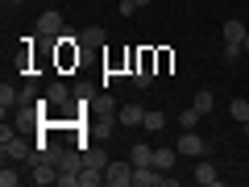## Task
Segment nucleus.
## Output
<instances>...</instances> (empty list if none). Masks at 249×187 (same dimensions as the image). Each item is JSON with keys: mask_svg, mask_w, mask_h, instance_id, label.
<instances>
[{"mask_svg": "<svg viewBox=\"0 0 249 187\" xmlns=\"http://www.w3.org/2000/svg\"><path fill=\"white\" fill-rule=\"evenodd\" d=\"M0 154H4V162H9V158H34L29 142H25V137H17V133L9 129V125L0 129Z\"/></svg>", "mask_w": 249, "mask_h": 187, "instance_id": "1", "label": "nucleus"}, {"mask_svg": "<svg viewBox=\"0 0 249 187\" xmlns=\"http://www.w3.org/2000/svg\"><path fill=\"white\" fill-rule=\"evenodd\" d=\"M178 154H187V158H204V154H212V142L199 137L196 129H183V133H178Z\"/></svg>", "mask_w": 249, "mask_h": 187, "instance_id": "2", "label": "nucleus"}, {"mask_svg": "<svg viewBox=\"0 0 249 187\" xmlns=\"http://www.w3.org/2000/svg\"><path fill=\"white\" fill-rule=\"evenodd\" d=\"M104 183L108 187H133V162H108L104 167Z\"/></svg>", "mask_w": 249, "mask_h": 187, "instance_id": "3", "label": "nucleus"}, {"mask_svg": "<svg viewBox=\"0 0 249 187\" xmlns=\"http://www.w3.org/2000/svg\"><path fill=\"white\" fill-rule=\"evenodd\" d=\"M34 179L37 187H46V183H58V162L50 158V154H42V158H34Z\"/></svg>", "mask_w": 249, "mask_h": 187, "instance_id": "4", "label": "nucleus"}, {"mask_svg": "<svg viewBox=\"0 0 249 187\" xmlns=\"http://www.w3.org/2000/svg\"><path fill=\"white\" fill-rule=\"evenodd\" d=\"M162 183H170L166 170H158V167H133V187H162Z\"/></svg>", "mask_w": 249, "mask_h": 187, "instance_id": "5", "label": "nucleus"}, {"mask_svg": "<svg viewBox=\"0 0 249 187\" xmlns=\"http://www.w3.org/2000/svg\"><path fill=\"white\" fill-rule=\"evenodd\" d=\"M37 34H42V37H62V13L46 9L42 17H37Z\"/></svg>", "mask_w": 249, "mask_h": 187, "instance_id": "6", "label": "nucleus"}, {"mask_svg": "<svg viewBox=\"0 0 249 187\" xmlns=\"http://www.w3.org/2000/svg\"><path fill=\"white\" fill-rule=\"evenodd\" d=\"M116 121H121L124 129H137V125L145 121V108H142V104H121V112H116Z\"/></svg>", "mask_w": 249, "mask_h": 187, "instance_id": "7", "label": "nucleus"}, {"mask_svg": "<svg viewBox=\"0 0 249 187\" xmlns=\"http://www.w3.org/2000/svg\"><path fill=\"white\" fill-rule=\"evenodd\" d=\"M196 183H199V187H216V183H220L212 158H199V162H196Z\"/></svg>", "mask_w": 249, "mask_h": 187, "instance_id": "8", "label": "nucleus"}, {"mask_svg": "<svg viewBox=\"0 0 249 187\" xmlns=\"http://www.w3.org/2000/svg\"><path fill=\"white\" fill-rule=\"evenodd\" d=\"M220 34H224V42H241V46H245V34H249V29L241 25L237 17H229V21H224V29H220Z\"/></svg>", "mask_w": 249, "mask_h": 187, "instance_id": "9", "label": "nucleus"}, {"mask_svg": "<svg viewBox=\"0 0 249 187\" xmlns=\"http://www.w3.org/2000/svg\"><path fill=\"white\" fill-rule=\"evenodd\" d=\"M129 162H133V167H154V146L137 142V146H133V154H129Z\"/></svg>", "mask_w": 249, "mask_h": 187, "instance_id": "10", "label": "nucleus"}, {"mask_svg": "<svg viewBox=\"0 0 249 187\" xmlns=\"http://www.w3.org/2000/svg\"><path fill=\"white\" fill-rule=\"evenodd\" d=\"M142 129H145V133H162V129H166V116H162L158 108H145V121H142Z\"/></svg>", "mask_w": 249, "mask_h": 187, "instance_id": "11", "label": "nucleus"}, {"mask_svg": "<svg viewBox=\"0 0 249 187\" xmlns=\"http://www.w3.org/2000/svg\"><path fill=\"white\" fill-rule=\"evenodd\" d=\"M79 183H83V187H100V183H104V167H83Z\"/></svg>", "mask_w": 249, "mask_h": 187, "instance_id": "12", "label": "nucleus"}, {"mask_svg": "<svg viewBox=\"0 0 249 187\" xmlns=\"http://www.w3.org/2000/svg\"><path fill=\"white\" fill-rule=\"evenodd\" d=\"M229 112H232V121H237V125H245V121H249V100L237 96V100L229 104Z\"/></svg>", "mask_w": 249, "mask_h": 187, "instance_id": "13", "label": "nucleus"}, {"mask_svg": "<svg viewBox=\"0 0 249 187\" xmlns=\"http://www.w3.org/2000/svg\"><path fill=\"white\" fill-rule=\"evenodd\" d=\"M154 167H158V170H170V167H175V150H166V146L154 150Z\"/></svg>", "mask_w": 249, "mask_h": 187, "instance_id": "14", "label": "nucleus"}, {"mask_svg": "<svg viewBox=\"0 0 249 187\" xmlns=\"http://www.w3.org/2000/svg\"><path fill=\"white\" fill-rule=\"evenodd\" d=\"M79 42H83V46H100V42H104V29H100V25H88V29L79 34Z\"/></svg>", "mask_w": 249, "mask_h": 187, "instance_id": "15", "label": "nucleus"}, {"mask_svg": "<svg viewBox=\"0 0 249 187\" xmlns=\"http://www.w3.org/2000/svg\"><path fill=\"white\" fill-rule=\"evenodd\" d=\"M17 104H21V96H17V92L9 88V83H4V88H0V108L9 112V108H17Z\"/></svg>", "mask_w": 249, "mask_h": 187, "instance_id": "16", "label": "nucleus"}, {"mask_svg": "<svg viewBox=\"0 0 249 187\" xmlns=\"http://www.w3.org/2000/svg\"><path fill=\"white\" fill-rule=\"evenodd\" d=\"M196 108H199V116H208V112L216 108V96H212V92H199V96H196Z\"/></svg>", "mask_w": 249, "mask_h": 187, "instance_id": "17", "label": "nucleus"}, {"mask_svg": "<svg viewBox=\"0 0 249 187\" xmlns=\"http://www.w3.org/2000/svg\"><path fill=\"white\" fill-rule=\"evenodd\" d=\"M196 125H199V108L191 104V108H187L183 116H178V129H196Z\"/></svg>", "mask_w": 249, "mask_h": 187, "instance_id": "18", "label": "nucleus"}, {"mask_svg": "<svg viewBox=\"0 0 249 187\" xmlns=\"http://www.w3.org/2000/svg\"><path fill=\"white\" fill-rule=\"evenodd\" d=\"M46 100H50V104H67V100H71V92L62 88V83H54V88L46 92Z\"/></svg>", "mask_w": 249, "mask_h": 187, "instance_id": "19", "label": "nucleus"}, {"mask_svg": "<svg viewBox=\"0 0 249 187\" xmlns=\"http://www.w3.org/2000/svg\"><path fill=\"white\" fill-rule=\"evenodd\" d=\"M17 183H21V175L9 167V162H4V170H0V187H17Z\"/></svg>", "mask_w": 249, "mask_h": 187, "instance_id": "20", "label": "nucleus"}, {"mask_svg": "<svg viewBox=\"0 0 249 187\" xmlns=\"http://www.w3.org/2000/svg\"><path fill=\"white\" fill-rule=\"evenodd\" d=\"M83 167H104V154L100 150H83Z\"/></svg>", "mask_w": 249, "mask_h": 187, "instance_id": "21", "label": "nucleus"}, {"mask_svg": "<svg viewBox=\"0 0 249 187\" xmlns=\"http://www.w3.org/2000/svg\"><path fill=\"white\" fill-rule=\"evenodd\" d=\"M116 9H121V17H133L142 4H137V0H116Z\"/></svg>", "mask_w": 249, "mask_h": 187, "instance_id": "22", "label": "nucleus"}, {"mask_svg": "<svg viewBox=\"0 0 249 187\" xmlns=\"http://www.w3.org/2000/svg\"><path fill=\"white\" fill-rule=\"evenodd\" d=\"M241 50H245V46H241V42H224V58H241Z\"/></svg>", "mask_w": 249, "mask_h": 187, "instance_id": "23", "label": "nucleus"}, {"mask_svg": "<svg viewBox=\"0 0 249 187\" xmlns=\"http://www.w3.org/2000/svg\"><path fill=\"white\" fill-rule=\"evenodd\" d=\"M137 4H142V9H145V4H150V0H137Z\"/></svg>", "mask_w": 249, "mask_h": 187, "instance_id": "24", "label": "nucleus"}, {"mask_svg": "<svg viewBox=\"0 0 249 187\" xmlns=\"http://www.w3.org/2000/svg\"><path fill=\"white\" fill-rule=\"evenodd\" d=\"M4 4H21V0H4Z\"/></svg>", "mask_w": 249, "mask_h": 187, "instance_id": "25", "label": "nucleus"}, {"mask_svg": "<svg viewBox=\"0 0 249 187\" xmlns=\"http://www.w3.org/2000/svg\"><path fill=\"white\" fill-rule=\"evenodd\" d=\"M245 137H249V121H245Z\"/></svg>", "mask_w": 249, "mask_h": 187, "instance_id": "26", "label": "nucleus"}, {"mask_svg": "<svg viewBox=\"0 0 249 187\" xmlns=\"http://www.w3.org/2000/svg\"><path fill=\"white\" fill-rule=\"evenodd\" d=\"M245 50H249V34H245Z\"/></svg>", "mask_w": 249, "mask_h": 187, "instance_id": "27", "label": "nucleus"}]
</instances>
